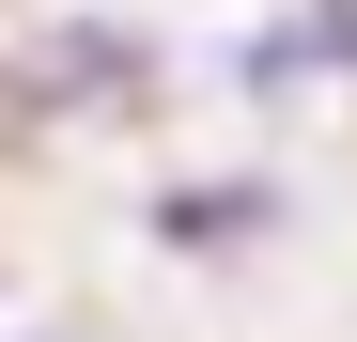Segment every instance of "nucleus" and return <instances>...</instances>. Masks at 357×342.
Here are the masks:
<instances>
[{"mask_svg": "<svg viewBox=\"0 0 357 342\" xmlns=\"http://www.w3.org/2000/svg\"><path fill=\"white\" fill-rule=\"evenodd\" d=\"M280 218V187H187V202H155V234L171 249H218V234H264Z\"/></svg>", "mask_w": 357, "mask_h": 342, "instance_id": "f257e3e1", "label": "nucleus"}]
</instances>
